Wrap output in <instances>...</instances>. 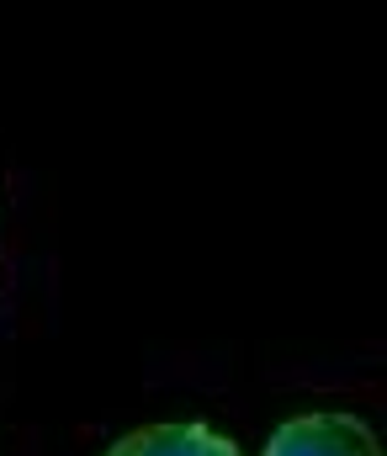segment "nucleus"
Returning <instances> with one entry per match:
<instances>
[{
    "instance_id": "nucleus-2",
    "label": "nucleus",
    "mask_w": 387,
    "mask_h": 456,
    "mask_svg": "<svg viewBox=\"0 0 387 456\" xmlns=\"http://www.w3.org/2000/svg\"><path fill=\"white\" fill-rule=\"evenodd\" d=\"M107 456H245L229 436L207 425H143L123 436Z\"/></svg>"
},
{
    "instance_id": "nucleus-1",
    "label": "nucleus",
    "mask_w": 387,
    "mask_h": 456,
    "mask_svg": "<svg viewBox=\"0 0 387 456\" xmlns=\"http://www.w3.org/2000/svg\"><path fill=\"white\" fill-rule=\"evenodd\" d=\"M265 456H383V452H377V436L356 414H297L270 436Z\"/></svg>"
}]
</instances>
